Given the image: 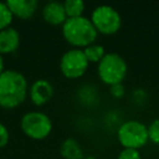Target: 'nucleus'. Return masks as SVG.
<instances>
[{"mask_svg": "<svg viewBox=\"0 0 159 159\" xmlns=\"http://www.w3.org/2000/svg\"><path fill=\"white\" fill-rule=\"evenodd\" d=\"M14 15L10 11L9 6L6 2L0 1V31L4 29L10 27V24L12 22Z\"/></svg>", "mask_w": 159, "mask_h": 159, "instance_id": "nucleus-15", "label": "nucleus"}, {"mask_svg": "<svg viewBox=\"0 0 159 159\" xmlns=\"http://www.w3.org/2000/svg\"><path fill=\"white\" fill-rule=\"evenodd\" d=\"M128 66L125 60L117 52L106 53L104 57L98 62L97 72L103 83L108 86L122 83L125 78Z\"/></svg>", "mask_w": 159, "mask_h": 159, "instance_id": "nucleus-3", "label": "nucleus"}, {"mask_svg": "<svg viewBox=\"0 0 159 159\" xmlns=\"http://www.w3.org/2000/svg\"><path fill=\"white\" fill-rule=\"evenodd\" d=\"M148 127V138L154 144H159V118L153 119Z\"/></svg>", "mask_w": 159, "mask_h": 159, "instance_id": "nucleus-16", "label": "nucleus"}, {"mask_svg": "<svg viewBox=\"0 0 159 159\" xmlns=\"http://www.w3.org/2000/svg\"><path fill=\"white\" fill-rule=\"evenodd\" d=\"M117 138L123 148L139 150V148L144 147L149 140L148 127L137 119L125 120L119 125L117 130Z\"/></svg>", "mask_w": 159, "mask_h": 159, "instance_id": "nucleus-4", "label": "nucleus"}, {"mask_svg": "<svg viewBox=\"0 0 159 159\" xmlns=\"http://www.w3.org/2000/svg\"><path fill=\"white\" fill-rule=\"evenodd\" d=\"M63 6H65V11H66V15H67V19L68 17H78V16H82L83 15V11H84V2L82 0H66L63 2Z\"/></svg>", "mask_w": 159, "mask_h": 159, "instance_id": "nucleus-13", "label": "nucleus"}, {"mask_svg": "<svg viewBox=\"0 0 159 159\" xmlns=\"http://www.w3.org/2000/svg\"><path fill=\"white\" fill-rule=\"evenodd\" d=\"M117 159H140V153L138 149H132V148H123Z\"/></svg>", "mask_w": 159, "mask_h": 159, "instance_id": "nucleus-17", "label": "nucleus"}, {"mask_svg": "<svg viewBox=\"0 0 159 159\" xmlns=\"http://www.w3.org/2000/svg\"><path fill=\"white\" fill-rule=\"evenodd\" d=\"M4 72V60H2V56L0 53V75Z\"/></svg>", "mask_w": 159, "mask_h": 159, "instance_id": "nucleus-20", "label": "nucleus"}, {"mask_svg": "<svg viewBox=\"0 0 159 159\" xmlns=\"http://www.w3.org/2000/svg\"><path fill=\"white\" fill-rule=\"evenodd\" d=\"M22 132L32 139H43L52 130V122L47 114L39 111L27 112L20 120Z\"/></svg>", "mask_w": 159, "mask_h": 159, "instance_id": "nucleus-6", "label": "nucleus"}, {"mask_svg": "<svg viewBox=\"0 0 159 159\" xmlns=\"http://www.w3.org/2000/svg\"><path fill=\"white\" fill-rule=\"evenodd\" d=\"M9 142V130L6 128V125H4L0 122V148L5 147Z\"/></svg>", "mask_w": 159, "mask_h": 159, "instance_id": "nucleus-18", "label": "nucleus"}, {"mask_svg": "<svg viewBox=\"0 0 159 159\" xmlns=\"http://www.w3.org/2000/svg\"><path fill=\"white\" fill-rule=\"evenodd\" d=\"M29 93H30V99L34 104L42 106L52 98L53 87L50 81H47L45 78H40V80H36L31 84Z\"/></svg>", "mask_w": 159, "mask_h": 159, "instance_id": "nucleus-8", "label": "nucleus"}, {"mask_svg": "<svg viewBox=\"0 0 159 159\" xmlns=\"http://www.w3.org/2000/svg\"><path fill=\"white\" fill-rule=\"evenodd\" d=\"M42 17L46 22L51 25H63L67 20L63 2L50 1L42 7Z\"/></svg>", "mask_w": 159, "mask_h": 159, "instance_id": "nucleus-9", "label": "nucleus"}, {"mask_svg": "<svg viewBox=\"0 0 159 159\" xmlns=\"http://www.w3.org/2000/svg\"><path fill=\"white\" fill-rule=\"evenodd\" d=\"M20 34L14 27H7L0 31V53H12L19 48Z\"/></svg>", "mask_w": 159, "mask_h": 159, "instance_id": "nucleus-11", "label": "nucleus"}, {"mask_svg": "<svg viewBox=\"0 0 159 159\" xmlns=\"http://www.w3.org/2000/svg\"><path fill=\"white\" fill-rule=\"evenodd\" d=\"M14 16L26 20L30 19L37 10L39 2L36 0H9L6 1Z\"/></svg>", "mask_w": 159, "mask_h": 159, "instance_id": "nucleus-10", "label": "nucleus"}, {"mask_svg": "<svg viewBox=\"0 0 159 159\" xmlns=\"http://www.w3.org/2000/svg\"><path fill=\"white\" fill-rule=\"evenodd\" d=\"M88 62H96L98 63L106 55V50L102 45H98V43H92L84 48H82Z\"/></svg>", "mask_w": 159, "mask_h": 159, "instance_id": "nucleus-14", "label": "nucleus"}, {"mask_svg": "<svg viewBox=\"0 0 159 159\" xmlns=\"http://www.w3.org/2000/svg\"><path fill=\"white\" fill-rule=\"evenodd\" d=\"M62 35L70 45L76 48H84L94 43L98 32L91 19L82 15L78 17H68L62 25Z\"/></svg>", "mask_w": 159, "mask_h": 159, "instance_id": "nucleus-2", "label": "nucleus"}, {"mask_svg": "<svg viewBox=\"0 0 159 159\" xmlns=\"http://www.w3.org/2000/svg\"><path fill=\"white\" fill-rule=\"evenodd\" d=\"M88 63L83 50L73 47L61 56L60 70L67 78H78L87 71Z\"/></svg>", "mask_w": 159, "mask_h": 159, "instance_id": "nucleus-7", "label": "nucleus"}, {"mask_svg": "<svg viewBox=\"0 0 159 159\" xmlns=\"http://www.w3.org/2000/svg\"><path fill=\"white\" fill-rule=\"evenodd\" d=\"M60 153L65 159H82L83 150L81 144L75 138H67L62 142Z\"/></svg>", "mask_w": 159, "mask_h": 159, "instance_id": "nucleus-12", "label": "nucleus"}, {"mask_svg": "<svg viewBox=\"0 0 159 159\" xmlns=\"http://www.w3.org/2000/svg\"><path fill=\"white\" fill-rule=\"evenodd\" d=\"M111 94L116 98H120L123 94H124V87L122 83H118V84H113L111 86Z\"/></svg>", "mask_w": 159, "mask_h": 159, "instance_id": "nucleus-19", "label": "nucleus"}, {"mask_svg": "<svg viewBox=\"0 0 159 159\" xmlns=\"http://www.w3.org/2000/svg\"><path fill=\"white\" fill-rule=\"evenodd\" d=\"M91 21L96 27L97 32L104 35L116 34L122 25V17L113 6L99 5L96 6L91 14Z\"/></svg>", "mask_w": 159, "mask_h": 159, "instance_id": "nucleus-5", "label": "nucleus"}, {"mask_svg": "<svg viewBox=\"0 0 159 159\" xmlns=\"http://www.w3.org/2000/svg\"><path fill=\"white\" fill-rule=\"evenodd\" d=\"M27 96V81L16 70H4L0 75V107L11 109L20 106Z\"/></svg>", "mask_w": 159, "mask_h": 159, "instance_id": "nucleus-1", "label": "nucleus"}]
</instances>
